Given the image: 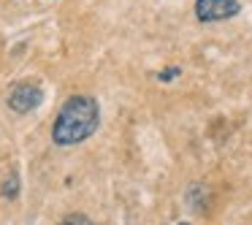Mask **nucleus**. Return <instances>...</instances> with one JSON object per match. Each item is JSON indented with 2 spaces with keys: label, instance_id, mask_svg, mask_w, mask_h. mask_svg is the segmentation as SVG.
Returning a JSON list of instances; mask_svg holds the SVG:
<instances>
[{
  "label": "nucleus",
  "instance_id": "f257e3e1",
  "mask_svg": "<svg viewBox=\"0 0 252 225\" xmlns=\"http://www.w3.org/2000/svg\"><path fill=\"white\" fill-rule=\"evenodd\" d=\"M98 125H100L98 100L90 98V95H71L55 117L52 141L57 147H73V144L87 141L98 130Z\"/></svg>",
  "mask_w": 252,
  "mask_h": 225
},
{
  "label": "nucleus",
  "instance_id": "f03ea898",
  "mask_svg": "<svg viewBox=\"0 0 252 225\" xmlns=\"http://www.w3.org/2000/svg\"><path fill=\"white\" fill-rule=\"evenodd\" d=\"M44 100V90L35 82H17L8 90V109L17 114H28Z\"/></svg>",
  "mask_w": 252,
  "mask_h": 225
},
{
  "label": "nucleus",
  "instance_id": "7ed1b4c3",
  "mask_svg": "<svg viewBox=\"0 0 252 225\" xmlns=\"http://www.w3.org/2000/svg\"><path fill=\"white\" fill-rule=\"evenodd\" d=\"M239 11V0H195V17L201 22H225Z\"/></svg>",
  "mask_w": 252,
  "mask_h": 225
},
{
  "label": "nucleus",
  "instance_id": "20e7f679",
  "mask_svg": "<svg viewBox=\"0 0 252 225\" xmlns=\"http://www.w3.org/2000/svg\"><path fill=\"white\" fill-rule=\"evenodd\" d=\"M60 225H93L84 214H68L65 220H60Z\"/></svg>",
  "mask_w": 252,
  "mask_h": 225
},
{
  "label": "nucleus",
  "instance_id": "39448f33",
  "mask_svg": "<svg viewBox=\"0 0 252 225\" xmlns=\"http://www.w3.org/2000/svg\"><path fill=\"white\" fill-rule=\"evenodd\" d=\"M3 195H6V198H14V195H17V176L6 179V187H3Z\"/></svg>",
  "mask_w": 252,
  "mask_h": 225
},
{
  "label": "nucleus",
  "instance_id": "423d86ee",
  "mask_svg": "<svg viewBox=\"0 0 252 225\" xmlns=\"http://www.w3.org/2000/svg\"><path fill=\"white\" fill-rule=\"evenodd\" d=\"M179 225H190V223H179Z\"/></svg>",
  "mask_w": 252,
  "mask_h": 225
}]
</instances>
